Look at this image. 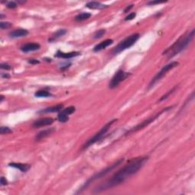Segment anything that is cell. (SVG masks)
Masks as SVG:
<instances>
[{"instance_id": "obj_28", "label": "cell", "mask_w": 195, "mask_h": 195, "mask_svg": "<svg viewBox=\"0 0 195 195\" xmlns=\"http://www.w3.org/2000/svg\"><path fill=\"white\" fill-rule=\"evenodd\" d=\"M6 7H7L8 8H11V9L17 8L16 2H12H12H7V4H6Z\"/></svg>"}, {"instance_id": "obj_10", "label": "cell", "mask_w": 195, "mask_h": 195, "mask_svg": "<svg viewBox=\"0 0 195 195\" xmlns=\"http://www.w3.org/2000/svg\"><path fill=\"white\" fill-rule=\"evenodd\" d=\"M40 48V45L37 43H28L21 46V50L24 53L36 51Z\"/></svg>"}, {"instance_id": "obj_29", "label": "cell", "mask_w": 195, "mask_h": 195, "mask_svg": "<svg viewBox=\"0 0 195 195\" xmlns=\"http://www.w3.org/2000/svg\"><path fill=\"white\" fill-rule=\"evenodd\" d=\"M136 15H137V14H136L135 12H132V13H130V14H129L127 16H126V18H124V20L125 21L133 20V18L136 17Z\"/></svg>"}, {"instance_id": "obj_22", "label": "cell", "mask_w": 195, "mask_h": 195, "mask_svg": "<svg viewBox=\"0 0 195 195\" xmlns=\"http://www.w3.org/2000/svg\"><path fill=\"white\" fill-rule=\"evenodd\" d=\"M61 111L69 116V115H72V114H73L76 111V108L74 106H69L68 108H67L62 109Z\"/></svg>"}, {"instance_id": "obj_25", "label": "cell", "mask_w": 195, "mask_h": 195, "mask_svg": "<svg viewBox=\"0 0 195 195\" xmlns=\"http://www.w3.org/2000/svg\"><path fill=\"white\" fill-rule=\"evenodd\" d=\"M177 88H178V86H177V85H176V86L174 87V88H173V89H171V90L169 91V92H168L166 93V94H165V95H163V96L162 97L161 99H160V101H163V100H165V99H167V98L169 96V95H171V94H172V93L174 92H175V91L176 90V89H177Z\"/></svg>"}, {"instance_id": "obj_18", "label": "cell", "mask_w": 195, "mask_h": 195, "mask_svg": "<svg viewBox=\"0 0 195 195\" xmlns=\"http://www.w3.org/2000/svg\"><path fill=\"white\" fill-rule=\"evenodd\" d=\"M92 16V14L91 13H88V12H83V13H80V14L77 15L75 17V20L76 22H83V21L87 20L90 18V17Z\"/></svg>"}, {"instance_id": "obj_31", "label": "cell", "mask_w": 195, "mask_h": 195, "mask_svg": "<svg viewBox=\"0 0 195 195\" xmlns=\"http://www.w3.org/2000/svg\"><path fill=\"white\" fill-rule=\"evenodd\" d=\"M162 3H164V2H159V1H151L147 3V5H149V6H153V5H156V4H162Z\"/></svg>"}, {"instance_id": "obj_24", "label": "cell", "mask_w": 195, "mask_h": 195, "mask_svg": "<svg viewBox=\"0 0 195 195\" xmlns=\"http://www.w3.org/2000/svg\"><path fill=\"white\" fill-rule=\"evenodd\" d=\"M12 133V130L8 127H0V133L2 135L8 134Z\"/></svg>"}, {"instance_id": "obj_7", "label": "cell", "mask_w": 195, "mask_h": 195, "mask_svg": "<svg viewBox=\"0 0 195 195\" xmlns=\"http://www.w3.org/2000/svg\"><path fill=\"white\" fill-rule=\"evenodd\" d=\"M173 107L171 106V107H168V108H164L162 111H160L159 113H158L157 115H154V116H152V117H149V118L147 119V120H146V121H143V122H141L140 124H139L138 125H137L136 127H133V128H132L131 130H130L129 131H127V133H125V135H128L129 133H133V132H136V131L137 130H141V129L144 128V127H146V126H148L149 124H150L151 123L153 122V121H155V119L157 118V117H159L160 115L162 114L163 112H165V111H169V110H171V108H172Z\"/></svg>"}, {"instance_id": "obj_33", "label": "cell", "mask_w": 195, "mask_h": 195, "mask_svg": "<svg viewBox=\"0 0 195 195\" xmlns=\"http://www.w3.org/2000/svg\"><path fill=\"white\" fill-rule=\"evenodd\" d=\"M28 62L31 64H38L40 63V61L37 60H28Z\"/></svg>"}, {"instance_id": "obj_23", "label": "cell", "mask_w": 195, "mask_h": 195, "mask_svg": "<svg viewBox=\"0 0 195 195\" xmlns=\"http://www.w3.org/2000/svg\"><path fill=\"white\" fill-rule=\"evenodd\" d=\"M105 32H106V31H105V29H101V30L97 31L94 34V38L95 39L101 38V37L105 34Z\"/></svg>"}, {"instance_id": "obj_9", "label": "cell", "mask_w": 195, "mask_h": 195, "mask_svg": "<svg viewBox=\"0 0 195 195\" xmlns=\"http://www.w3.org/2000/svg\"><path fill=\"white\" fill-rule=\"evenodd\" d=\"M54 122V120L51 117H44L37 120L33 123V127L37 128V127H42L45 126L51 125Z\"/></svg>"}, {"instance_id": "obj_1", "label": "cell", "mask_w": 195, "mask_h": 195, "mask_svg": "<svg viewBox=\"0 0 195 195\" xmlns=\"http://www.w3.org/2000/svg\"><path fill=\"white\" fill-rule=\"evenodd\" d=\"M148 159H149L148 156L138 157V158L131 159L125 166H124L122 169L115 173L111 178H109L108 181L101 184L98 187H95L94 192L100 193L101 191H106V190L121 185L124 181H126L128 178L138 172L139 169H141V168L143 167V165H145V163L148 161Z\"/></svg>"}, {"instance_id": "obj_13", "label": "cell", "mask_w": 195, "mask_h": 195, "mask_svg": "<svg viewBox=\"0 0 195 195\" xmlns=\"http://www.w3.org/2000/svg\"><path fill=\"white\" fill-rule=\"evenodd\" d=\"M62 109H63V105H62V104H59V105H55V106L46 108L44 109V110L40 111L38 113H40V114H47V113L60 112V111H62Z\"/></svg>"}, {"instance_id": "obj_20", "label": "cell", "mask_w": 195, "mask_h": 195, "mask_svg": "<svg viewBox=\"0 0 195 195\" xmlns=\"http://www.w3.org/2000/svg\"><path fill=\"white\" fill-rule=\"evenodd\" d=\"M34 95L36 97H38V98H46V97L52 96V95H51L49 92L45 90L37 91V92L34 94Z\"/></svg>"}, {"instance_id": "obj_37", "label": "cell", "mask_w": 195, "mask_h": 195, "mask_svg": "<svg viewBox=\"0 0 195 195\" xmlns=\"http://www.w3.org/2000/svg\"><path fill=\"white\" fill-rule=\"evenodd\" d=\"M44 60H47L46 62H51V59H48V58H45Z\"/></svg>"}, {"instance_id": "obj_14", "label": "cell", "mask_w": 195, "mask_h": 195, "mask_svg": "<svg viewBox=\"0 0 195 195\" xmlns=\"http://www.w3.org/2000/svg\"><path fill=\"white\" fill-rule=\"evenodd\" d=\"M87 8H90V9H105V8H108L109 6L105 5L98 2H87L85 5Z\"/></svg>"}, {"instance_id": "obj_34", "label": "cell", "mask_w": 195, "mask_h": 195, "mask_svg": "<svg viewBox=\"0 0 195 195\" xmlns=\"http://www.w3.org/2000/svg\"><path fill=\"white\" fill-rule=\"evenodd\" d=\"M2 78H8L9 77H10V76L8 74H7V73H2Z\"/></svg>"}, {"instance_id": "obj_6", "label": "cell", "mask_w": 195, "mask_h": 195, "mask_svg": "<svg viewBox=\"0 0 195 195\" xmlns=\"http://www.w3.org/2000/svg\"><path fill=\"white\" fill-rule=\"evenodd\" d=\"M178 64L179 63L178 62H171L170 63H169V64L165 65V67H163L161 70L159 71V73L155 75V77L151 80V82L149 84V86H148V89H150L151 88H153L155 83H157L159 81L161 80L162 78L165 76V75L167 74L169 71H170L172 69L175 68V67H177L178 66Z\"/></svg>"}, {"instance_id": "obj_15", "label": "cell", "mask_w": 195, "mask_h": 195, "mask_svg": "<svg viewBox=\"0 0 195 195\" xmlns=\"http://www.w3.org/2000/svg\"><path fill=\"white\" fill-rule=\"evenodd\" d=\"M54 128H49L47 130H44L40 131V133H38L36 135L35 137V139L36 141H40L41 139H44L46 137H49L50 134L54 132Z\"/></svg>"}, {"instance_id": "obj_19", "label": "cell", "mask_w": 195, "mask_h": 195, "mask_svg": "<svg viewBox=\"0 0 195 195\" xmlns=\"http://www.w3.org/2000/svg\"><path fill=\"white\" fill-rule=\"evenodd\" d=\"M67 31L66 30V29H60V30L56 31V32L53 34L52 38H50V40H49V41H52V40H55V39L59 38V37H62L63 35H65V34H67Z\"/></svg>"}, {"instance_id": "obj_17", "label": "cell", "mask_w": 195, "mask_h": 195, "mask_svg": "<svg viewBox=\"0 0 195 195\" xmlns=\"http://www.w3.org/2000/svg\"><path fill=\"white\" fill-rule=\"evenodd\" d=\"M28 34V31L25 29H17L12 32L9 33V36L13 38H17V37H22L27 36Z\"/></svg>"}, {"instance_id": "obj_36", "label": "cell", "mask_w": 195, "mask_h": 195, "mask_svg": "<svg viewBox=\"0 0 195 195\" xmlns=\"http://www.w3.org/2000/svg\"><path fill=\"white\" fill-rule=\"evenodd\" d=\"M18 3H20V4H23V3H25V1H18Z\"/></svg>"}, {"instance_id": "obj_12", "label": "cell", "mask_w": 195, "mask_h": 195, "mask_svg": "<svg viewBox=\"0 0 195 195\" xmlns=\"http://www.w3.org/2000/svg\"><path fill=\"white\" fill-rule=\"evenodd\" d=\"M113 42L114 41H113L112 39H107V40L99 43V44H97L96 46H95V47L93 48V51L94 52H99L101 50H104V49H105L111 44H112Z\"/></svg>"}, {"instance_id": "obj_3", "label": "cell", "mask_w": 195, "mask_h": 195, "mask_svg": "<svg viewBox=\"0 0 195 195\" xmlns=\"http://www.w3.org/2000/svg\"><path fill=\"white\" fill-rule=\"evenodd\" d=\"M124 159H119V160H117L116 162H115L114 164H112V165H110V166H108V167H107L106 169H103V170H101V171H100L99 172L96 173L95 175H94L93 176H92V177L90 178L88 180V181L85 182V183L83 185V186L82 187H81L80 190H78V191L77 192L76 194H78V193H81L82 191H83V190H85V188H86L88 186H89V185H90L91 183H92L93 181H96V180H98V179H100L101 178L105 177V175H107L108 173L111 172L112 170H114L115 169H116L117 167H118L119 165H121L123 162H124Z\"/></svg>"}, {"instance_id": "obj_30", "label": "cell", "mask_w": 195, "mask_h": 195, "mask_svg": "<svg viewBox=\"0 0 195 195\" xmlns=\"http://www.w3.org/2000/svg\"><path fill=\"white\" fill-rule=\"evenodd\" d=\"M0 183H1V185L2 186H4V185H8V181L6 180V178L5 177H1V180H0Z\"/></svg>"}, {"instance_id": "obj_5", "label": "cell", "mask_w": 195, "mask_h": 195, "mask_svg": "<svg viewBox=\"0 0 195 195\" xmlns=\"http://www.w3.org/2000/svg\"><path fill=\"white\" fill-rule=\"evenodd\" d=\"M115 121H117V119H114L113 121H109L108 123H107L106 124H105L102 128L101 129L98 133H95L91 139H89V140H87L86 142H85V143L84 145L83 146V147H82V150H85V149H88L89 146H91L93 145V144H95V143L99 142L100 139H102L103 137L106 134V133L108 131L110 127H111V125H112Z\"/></svg>"}, {"instance_id": "obj_35", "label": "cell", "mask_w": 195, "mask_h": 195, "mask_svg": "<svg viewBox=\"0 0 195 195\" xmlns=\"http://www.w3.org/2000/svg\"><path fill=\"white\" fill-rule=\"evenodd\" d=\"M0 98H1V99H0V102H2V101H3V99H4V96H3V95H1Z\"/></svg>"}, {"instance_id": "obj_27", "label": "cell", "mask_w": 195, "mask_h": 195, "mask_svg": "<svg viewBox=\"0 0 195 195\" xmlns=\"http://www.w3.org/2000/svg\"><path fill=\"white\" fill-rule=\"evenodd\" d=\"M2 69H5V70H10L12 69V67L8 63H6V62H3V63H1V66H0Z\"/></svg>"}, {"instance_id": "obj_32", "label": "cell", "mask_w": 195, "mask_h": 195, "mask_svg": "<svg viewBox=\"0 0 195 195\" xmlns=\"http://www.w3.org/2000/svg\"><path fill=\"white\" fill-rule=\"evenodd\" d=\"M133 4L130 5V6H128L127 7H126V8H125L124 10V13H127V12H130V11L131 9L133 8Z\"/></svg>"}, {"instance_id": "obj_11", "label": "cell", "mask_w": 195, "mask_h": 195, "mask_svg": "<svg viewBox=\"0 0 195 195\" xmlns=\"http://www.w3.org/2000/svg\"><path fill=\"white\" fill-rule=\"evenodd\" d=\"M81 53L80 52L78 51H74V52H69V53H64L61 51V50H58L56 53V54L54 55L57 58H62V59H70L76 57V56H79Z\"/></svg>"}, {"instance_id": "obj_8", "label": "cell", "mask_w": 195, "mask_h": 195, "mask_svg": "<svg viewBox=\"0 0 195 195\" xmlns=\"http://www.w3.org/2000/svg\"><path fill=\"white\" fill-rule=\"evenodd\" d=\"M130 75V73H126V72L123 70L117 71V73L115 74V76L112 77V78H111V82L109 83V88L111 89H115L116 87L118 86V85L121 82L126 79Z\"/></svg>"}, {"instance_id": "obj_21", "label": "cell", "mask_w": 195, "mask_h": 195, "mask_svg": "<svg viewBox=\"0 0 195 195\" xmlns=\"http://www.w3.org/2000/svg\"><path fill=\"white\" fill-rule=\"evenodd\" d=\"M58 120L61 123H66L68 121L69 116L63 112H62V111H60L58 115Z\"/></svg>"}, {"instance_id": "obj_26", "label": "cell", "mask_w": 195, "mask_h": 195, "mask_svg": "<svg viewBox=\"0 0 195 195\" xmlns=\"http://www.w3.org/2000/svg\"><path fill=\"white\" fill-rule=\"evenodd\" d=\"M12 27V23L10 22H2L0 23V28L1 29H8V28H11Z\"/></svg>"}, {"instance_id": "obj_16", "label": "cell", "mask_w": 195, "mask_h": 195, "mask_svg": "<svg viewBox=\"0 0 195 195\" xmlns=\"http://www.w3.org/2000/svg\"><path fill=\"white\" fill-rule=\"evenodd\" d=\"M9 166L15 169H19L22 172H26L29 169H31V165L29 164H23V163H16V162H12L8 164Z\"/></svg>"}, {"instance_id": "obj_4", "label": "cell", "mask_w": 195, "mask_h": 195, "mask_svg": "<svg viewBox=\"0 0 195 195\" xmlns=\"http://www.w3.org/2000/svg\"><path fill=\"white\" fill-rule=\"evenodd\" d=\"M139 38V34H133L128 36L127 37L123 40L122 41L119 43L117 46H115V48L113 49L111 53L112 54L117 55L120 53H121L124 50H127V49L130 48L131 46L134 45V44L137 42L138 39Z\"/></svg>"}, {"instance_id": "obj_2", "label": "cell", "mask_w": 195, "mask_h": 195, "mask_svg": "<svg viewBox=\"0 0 195 195\" xmlns=\"http://www.w3.org/2000/svg\"><path fill=\"white\" fill-rule=\"evenodd\" d=\"M194 32L195 30L193 29L191 32L181 36L180 38L178 39L176 42L174 43L171 46H169V48L166 49L163 52V55L167 56L168 59H171L177 54H178V53H180L181 51L185 50V48L193 40L194 37Z\"/></svg>"}]
</instances>
